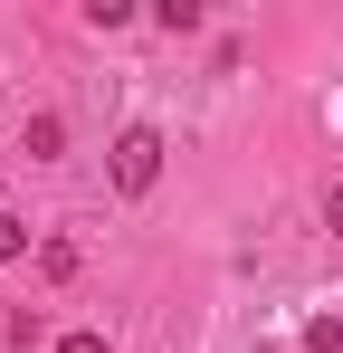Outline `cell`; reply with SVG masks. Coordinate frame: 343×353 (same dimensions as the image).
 Listing matches in <instances>:
<instances>
[{"label": "cell", "instance_id": "obj_4", "mask_svg": "<svg viewBox=\"0 0 343 353\" xmlns=\"http://www.w3.org/2000/svg\"><path fill=\"white\" fill-rule=\"evenodd\" d=\"M57 353H114V344H105V334H67Z\"/></svg>", "mask_w": 343, "mask_h": 353}, {"label": "cell", "instance_id": "obj_2", "mask_svg": "<svg viewBox=\"0 0 343 353\" xmlns=\"http://www.w3.org/2000/svg\"><path fill=\"white\" fill-rule=\"evenodd\" d=\"M29 153L57 163V153H67V124H57V115H29Z\"/></svg>", "mask_w": 343, "mask_h": 353}, {"label": "cell", "instance_id": "obj_3", "mask_svg": "<svg viewBox=\"0 0 343 353\" xmlns=\"http://www.w3.org/2000/svg\"><path fill=\"white\" fill-rule=\"evenodd\" d=\"M0 258H29V220L19 210H0Z\"/></svg>", "mask_w": 343, "mask_h": 353}, {"label": "cell", "instance_id": "obj_1", "mask_svg": "<svg viewBox=\"0 0 343 353\" xmlns=\"http://www.w3.org/2000/svg\"><path fill=\"white\" fill-rule=\"evenodd\" d=\"M153 181H163V134H153V124H124V134H114V191L143 201Z\"/></svg>", "mask_w": 343, "mask_h": 353}, {"label": "cell", "instance_id": "obj_5", "mask_svg": "<svg viewBox=\"0 0 343 353\" xmlns=\"http://www.w3.org/2000/svg\"><path fill=\"white\" fill-rule=\"evenodd\" d=\"M324 230L343 239V181H334V191H324Z\"/></svg>", "mask_w": 343, "mask_h": 353}]
</instances>
